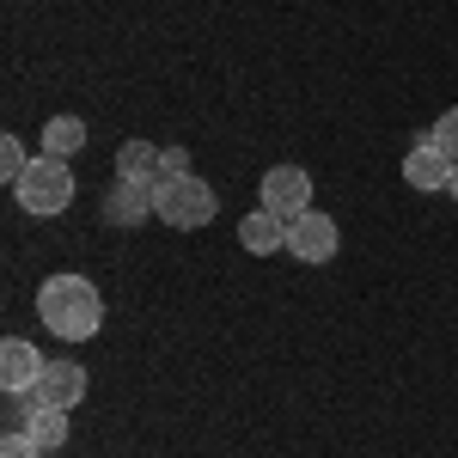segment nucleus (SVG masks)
I'll return each instance as SVG.
<instances>
[{"mask_svg": "<svg viewBox=\"0 0 458 458\" xmlns=\"http://www.w3.org/2000/svg\"><path fill=\"white\" fill-rule=\"evenodd\" d=\"M37 318L43 330H55L62 343H92L98 324H105V300L86 276H49L37 287Z\"/></svg>", "mask_w": 458, "mask_h": 458, "instance_id": "f257e3e1", "label": "nucleus"}, {"mask_svg": "<svg viewBox=\"0 0 458 458\" xmlns=\"http://www.w3.org/2000/svg\"><path fill=\"white\" fill-rule=\"evenodd\" d=\"M214 214H220V202H214V190L196 172L153 177V220H165L172 233H202Z\"/></svg>", "mask_w": 458, "mask_h": 458, "instance_id": "f03ea898", "label": "nucleus"}, {"mask_svg": "<svg viewBox=\"0 0 458 458\" xmlns=\"http://www.w3.org/2000/svg\"><path fill=\"white\" fill-rule=\"evenodd\" d=\"M13 196H19V208L37 214V220H55V214L73 208V172L68 159H49V153H37L31 172L13 183Z\"/></svg>", "mask_w": 458, "mask_h": 458, "instance_id": "7ed1b4c3", "label": "nucleus"}, {"mask_svg": "<svg viewBox=\"0 0 458 458\" xmlns=\"http://www.w3.org/2000/svg\"><path fill=\"white\" fill-rule=\"evenodd\" d=\"M257 196H263V208L276 214V220H300V214L312 208V177L300 172V165H269L263 183H257Z\"/></svg>", "mask_w": 458, "mask_h": 458, "instance_id": "20e7f679", "label": "nucleus"}, {"mask_svg": "<svg viewBox=\"0 0 458 458\" xmlns=\"http://www.w3.org/2000/svg\"><path fill=\"white\" fill-rule=\"evenodd\" d=\"M336 245H343V233H336L330 214L306 208L300 220H287V257H300V263H330Z\"/></svg>", "mask_w": 458, "mask_h": 458, "instance_id": "39448f33", "label": "nucleus"}, {"mask_svg": "<svg viewBox=\"0 0 458 458\" xmlns=\"http://www.w3.org/2000/svg\"><path fill=\"white\" fill-rule=\"evenodd\" d=\"M147 214H153V177H116L105 196V220L116 233H135Z\"/></svg>", "mask_w": 458, "mask_h": 458, "instance_id": "423d86ee", "label": "nucleus"}, {"mask_svg": "<svg viewBox=\"0 0 458 458\" xmlns=\"http://www.w3.org/2000/svg\"><path fill=\"white\" fill-rule=\"evenodd\" d=\"M453 165H458L453 153L434 141V135H422V141L403 153V183H410V190H446V183H453Z\"/></svg>", "mask_w": 458, "mask_h": 458, "instance_id": "0eeeda50", "label": "nucleus"}, {"mask_svg": "<svg viewBox=\"0 0 458 458\" xmlns=\"http://www.w3.org/2000/svg\"><path fill=\"white\" fill-rule=\"evenodd\" d=\"M43 354H37V343H25V336H6L0 343V386L6 391H37V379H43Z\"/></svg>", "mask_w": 458, "mask_h": 458, "instance_id": "6e6552de", "label": "nucleus"}, {"mask_svg": "<svg viewBox=\"0 0 458 458\" xmlns=\"http://www.w3.org/2000/svg\"><path fill=\"white\" fill-rule=\"evenodd\" d=\"M80 397H86V367H80V360H49L43 379H37V403H49V410H73Z\"/></svg>", "mask_w": 458, "mask_h": 458, "instance_id": "1a4fd4ad", "label": "nucleus"}, {"mask_svg": "<svg viewBox=\"0 0 458 458\" xmlns=\"http://www.w3.org/2000/svg\"><path fill=\"white\" fill-rule=\"evenodd\" d=\"M239 245L250 250V257H269V250H287V220H276L269 208H257L239 220Z\"/></svg>", "mask_w": 458, "mask_h": 458, "instance_id": "9d476101", "label": "nucleus"}, {"mask_svg": "<svg viewBox=\"0 0 458 458\" xmlns=\"http://www.w3.org/2000/svg\"><path fill=\"white\" fill-rule=\"evenodd\" d=\"M80 147H86V123L80 116H49L43 135H37V153H49V159H73Z\"/></svg>", "mask_w": 458, "mask_h": 458, "instance_id": "9b49d317", "label": "nucleus"}, {"mask_svg": "<svg viewBox=\"0 0 458 458\" xmlns=\"http://www.w3.org/2000/svg\"><path fill=\"white\" fill-rule=\"evenodd\" d=\"M116 177H159V147L153 141H123L116 147Z\"/></svg>", "mask_w": 458, "mask_h": 458, "instance_id": "f8f14e48", "label": "nucleus"}, {"mask_svg": "<svg viewBox=\"0 0 458 458\" xmlns=\"http://www.w3.org/2000/svg\"><path fill=\"white\" fill-rule=\"evenodd\" d=\"M25 434H31L43 453H62V446H68V410H49V403H43V410L31 416V428H25Z\"/></svg>", "mask_w": 458, "mask_h": 458, "instance_id": "ddd939ff", "label": "nucleus"}, {"mask_svg": "<svg viewBox=\"0 0 458 458\" xmlns=\"http://www.w3.org/2000/svg\"><path fill=\"white\" fill-rule=\"evenodd\" d=\"M25 172H31V153H25L19 135H6V141H0V177H6V183H19Z\"/></svg>", "mask_w": 458, "mask_h": 458, "instance_id": "4468645a", "label": "nucleus"}, {"mask_svg": "<svg viewBox=\"0 0 458 458\" xmlns=\"http://www.w3.org/2000/svg\"><path fill=\"white\" fill-rule=\"evenodd\" d=\"M0 458H43V446H37L31 434H13V428H6V434H0Z\"/></svg>", "mask_w": 458, "mask_h": 458, "instance_id": "2eb2a0df", "label": "nucleus"}, {"mask_svg": "<svg viewBox=\"0 0 458 458\" xmlns=\"http://www.w3.org/2000/svg\"><path fill=\"white\" fill-rule=\"evenodd\" d=\"M428 135H434V141H440V147H446V153H453V159H458V105L446 110V116H440V123L428 129Z\"/></svg>", "mask_w": 458, "mask_h": 458, "instance_id": "dca6fc26", "label": "nucleus"}, {"mask_svg": "<svg viewBox=\"0 0 458 458\" xmlns=\"http://www.w3.org/2000/svg\"><path fill=\"white\" fill-rule=\"evenodd\" d=\"M190 172V153L183 147H159V177H183Z\"/></svg>", "mask_w": 458, "mask_h": 458, "instance_id": "f3484780", "label": "nucleus"}, {"mask_svg": "<svg viewBox=\"0 0 458 458\" xmlns=\"http://www.w3.org/2000/svg\"><path fill=\"white\" fill-rule=\"evenodd\" d=\"M446 190H453V202H458V165H453V183H446Z\"/></svg>", "mask_w": 458, "mask_h": 458, "instance_id": "a211bd4d", "label": "nucleus"}]
</instances>
